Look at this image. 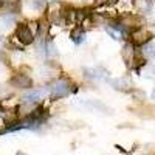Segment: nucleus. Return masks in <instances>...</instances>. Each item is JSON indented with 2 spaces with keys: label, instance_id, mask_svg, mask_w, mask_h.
Segmentation results:
<instances>
[{
  "label": "nucleus",
  "instance_id": "1",
  "mask_svg": "<svg viewBox=\"0 0 155 155\" xmlns=\"http://www.w3.org/2000/svg\"><path fill=\"white\" fill-rule=\"evenodd\" d=\"M73 92V84L62 78V79H58L56 82L51 84L50 87V98L51 99H58V98H64V96H68Z\"/></svg>",
  "mask_w": 155,
  "mask_h": 155
},
{
  "label": "nucleus",
  "instance_id": "2",
  "mask_svg": "<svg viewBox=\"0 0 155 155\" xmlns=\"http://www.w3.org/2000/svg\"><path fill=\"white\" fill-rule=\"evenodd\" d=\"M16 39L23 45H30L34 41V33L27 23H19L16 28Z\"/></svg>",
  "mask_w": 155,
  "mask_h": 155
},
{
  "label": "nucleus",
  "instance_id": "3",
  "mask_svg": "<svg viewBox=\"0 0 155 155\" xmlns=\"http://www.w3.org/2000/svg\"><path fill=\"white\" fill-rule=\"evenodd\" d=\"M47 95V90L45 88H41V90H30V92H27L23 96H22V101L27 102V104H36V102H39L44 96Z\"/></svg>",
  "mask_w": 155,
  "mask_h": 155
},
{
  "label": "nucleus",
  "instance_id": "4",
  "mask_svg": "<svg viewBox=\"0 0 155 155\" xmlns=\"http://www.w3.org/2000/svg\"><path fill=\"white\" fill-rule=\"evenodd\" d=\"M9 82H11V85H14L17 88H28L33 84L31 78L27 76V74H14V76L11 78Z\"/></svg>",
  "mask_w": 155,
  "mask_h": 155
},
{
  "label": "nucleus",
  "instance_id": "5",
  "mask_svg": "<svg viewBox=\"0 0 155 155\" xmlns=\"http://www.w3.org/2000/svg\"><path fill=\"white\" fill-rule=\"evenodd\" d=\"M0 9L16 14L20 9V0H0Z\"/></svg>",
  "mask_w": 155,
  "mask_h": 155
},
{
  "label": "nucleus",
  "instance_id": "6",
  "mask_svg": "<svg viewBox=\"0 0 155 155\" xmlns=\"http://www.w3.org/2000/svg\"><path fill=\"white\" fill-rule=\"evenodd\" d=\"M62 9H64V6H62L61 3L51 2L50 9H48V19H50L51 22H58V20L62 17Z\"/></svg>",
  "mask_w": 155,
  "mask_h": 155
},
{
  "label": "nucleus",
  "instance_id": "7",
  "mask_svg": "<svg viewBox=\"0 0 155 155\" xmlns=\"http://www.w3.org/2000/svg\"><path fill=\"white\" fill-rule=\"evenodd\" d=\"M149 39H150V34L144 30H137L132 33V41L135 45H144V44H147Z\"/></svg>",
  "mask_w": 155,
  "mask_h": 155
},
{
  "label": "nucleus",
  "instance_id": "8",
  "mask_svg": "<svg viewBox=\"0 0 155 155\" xmlns=\"http://www.w3.org/2000/svg\"><path fill=\"white\" fill-rule=\"evenodd\" d=\"M123 56H124V59H126L129 64H132V62L135 61V50H134V45H132V44H127V45L124 47Z\"/></svg>",
  "mask_w": 155,
  "mask_h": 155
},
{
  "label": "nucleus",
  "instance_id": "9",
  "mask_svg": "<svg viewBox=\"0 0 155 155\" xmlns=\"http://www.w3.org/2000/svg\"><path fill=\"white\" fill-rule=\"evenodd\" d=\"M106 31L110 34V37H113L115 41H121V39L124 37V33L121 30H118L116 27H113V25H109V27H106Z\"/></svg>",
  "mask_w": 155,
  "mask_h": 155
},
{
  "label": "nucleus",
  "instance_id": "10",
  "mask_svg": "<svg viewBox=\"0 0 155 155\" xmlns=\"http://www.w3.org/2000/svg\"><path fill=\"white\" fill-rule=\"evenodd\" d=\"M71 41L76 44V45H79L85 41V33L81 30V28H76L73 33H71Z\"/></svg>",
  "mask_w": 155,
  "mask_h": 155
},
{
  "label": "nucleus",
  "instance_id": "11",
  "mask_svg": "<svg viewBox=\"0 0 155 155\" xmlns=\"http://www.w3.org/2000/svg\"><path fill=\"white\" fill-rule=\"evenodd\" d=\"M141 53H143L146 58H155V45H152V44H144L143 50H141Z\"/></svg>",
  "mask_w": 155,
  "mask_h": 155
},
{
  "label": "nucleus",
  "instance_id": "12",
  "mask_svg": "<svg viewBox=\"0 0 155 155\" xmlns=\"http://www.w3.org/2000/svg\"><path fill=\"white\" fill-rule=\"evenodd\" d=\"M112 85L115 87V88H120V90H124L129 84H127V81L124 79V78H121V79H113L112 81Z\"/></svg>",
  "mask_w": 155,
  "mask_h": 155
},
{
  "label": "nucleus",
  "instance_id": "13",
  "mask_svg": "<svg viewBox=\"0 0 155 155\" xmlns=\"http://www.w3.org/2000/svg\"><path fill=\"white\" fill-rule=\"evenodd\" d=\"M104 2H107V0H96V3H104Z\"/></svg>",
  "mask_w": 155,
  "mask_h": 155
},
{
  "label": "nucleus",
  "instance_id": "14",
  "mask_svg": "<svg viewBox=\"0 0 155 155\" xmlns=\"http://www.w3.org/2000/svg\"><path fill=\"white\" fill-rule=\"evenodd\" d=\"M152 99L155 101V90H153V92H152Z\"/></svg>",
  "mask_w": 155,
  "mask_h": 155
},
{
  "label": "nucleus",
  "instance_id": "15",
  "mask_svg": "<svg viewBox=\"0 0 155 155\" xmlns=\"http://www.w3.org/2000/svg\"><path fill=\"white\" fill-rule=\"evenodd\" d=\"M16 155H25V153H22V152H19V153H16Z\"/></svg>",
  "mask_w": 155,
  "mask_h": 155
},
{
  "label": "nucleus",
  "instance_id": "16",
  "mask_svg": "<svg viewBox=\"0 0 155 155\" xmlns=\"http://www.w3.org/2000/svg\"><path fill=\"white\" fill-rule=\"evenodd\" d=\"M51 2H56V0H51Z\"/></svg>",
  "mask_w": 155,
  "mask_h": 155
}]
</instances>
